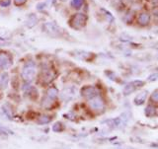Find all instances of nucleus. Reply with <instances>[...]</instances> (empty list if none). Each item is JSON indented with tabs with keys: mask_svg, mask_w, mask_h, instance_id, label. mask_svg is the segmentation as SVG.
Listing matches in <instances>:
<instances>
[{
	"mask_svg": "<svg viewBox=\"0 0 158 149\" xmlns=\"http://www.w3.org/2000/svg\"><path fill=\"white\" fill-rule=\"evenodd\" d=\"M157 69H158V68H157Z\"/></svg>",
	"mask_w": 158,
	"mask_h": 149,
	"instance_id": "nucleus-27",
	"label": "nucleus"
},
{
	"mask_svg": "<svg viewBox=\"0 0 158 149\" xmlns=\"http://www.w3.org/2000/svg\"><path fill=\"white\" fill-rule=\"evenodd\" d=\"M26 1H27V0H14V3H15V5L20 6V5H23Z\"/></svg>",
	"mask_w": 158,
	"mask_h": 149,
	"instance_id": "nucleus-23",
	"label": "nucleus"
},
{
	"mask_svg": "<svg viewBox=\"0 0 158 149\" xmlns=\"http://www.w3.org/2000/svg\"><path fill=\"white\" fill-rule=\"evenodd\" d=\"M63 129H64V126L61 122H56L54 125V128H52V130L55 131V132H60V131H62Z\"/></svg>",
	"mask_w": 158,
	"mask_h": 149,
	"instance_id": "nucleus-18",
	"label": "nucleus"
},
{
	"mask_svg": "<svg viewBox=\"0 0 158 149\" xmlns=\"http://www.w3.org/2000/svg\"><path fill=\"white\" fill-rule=\"evenodd\" d=\"M83 4H84V0H71V6L75 9L81 8Z\"/></svg>",
	"mask_w": 158,
	"mask_h": 149,
	"instance_id": "nucleus-17",
	"label": "nucleus"
},
{
	"mask_svg": "<svg viewBox=\"0 0 158 149\" xmlns=\"http://www.w3.org/2000/svg\"><path fill=\"white\" fill-rule=\"evenodd\" d=\"M10 4H11V0H0V5H1V7L6 8L8 6H10Z\"/></svg>",
	"mask_w": 158,
	"mask_h": 149,
	"instance_id": "nucleus-21",
	"label": "nucleus"
},
{
	"mask_svg": "<svg viewBox=\"0 0 158 149\" xmlns=\"http://www.w3.org/2000/svg\"><path fill=\"white\" fill-rule=\"evenodd\" d=\"M135 90H137V87H135L134 83L131 82V83H130V84L126 85V86H125L124 91H122V92H124V95L128 96V95L133 93V92H134Z\"/></svg>",
	"mask_w": 158,
	"mask_h": 149,
	"instance_id": "nucleus-14",
	"label": "nucleus"
},
{
	"mask_svg": "<svg viewBox=\"0 0 158 149\" xmlns=\"http://www.w3.org/2000/svg\"><path fill=\"white\" fill-rule=\"evenodd\" d=\"M8 82H9V76H8V73L3 72L0 74V89H5Z\"/></svg>",
	"mask_w": 158,
	"mask_h": 149,
	"instance_id": "nucleus-11",
	"label": "nucleus"
},
{
	"mask_svg": "<svg viewBox=\"0 0 158 149\" xmlns=\"http://www.w3.org/2000/svg\"><path fill=\"white\" fill-rule=\"evenodd\" d=\"M151 100L153 101V102H158V90L154 91L151 94Z\"/></svg>",
	"mask_w": 158,
	"mask_h": 149,
	"instance_id": "nucleus-22",
	"label": "nucleus"
},
{
	"mask_svg": "<svg viewBox=\"0 0 158 149\" xmlns=\"http://www.w3.org/2000/svg\"><path fill=\"white\" fill-rule=\"evenodd\" d=\"M150 1L153 3H158V0H150Z\"/></svg>",
	"mask_w": 158,
	"mask_h": 149,
	"instance_id": "nucleus-25",
	"label": "nucleus"
},
{
	"mask_svg": "<svg viewBox=\"0 0 158 149\" xmlns=\"http://www.w3.org/2000/svg\"><path fill=\"white\" fill-rule=\"evenodd\" d=\"M155 114H156V109L155 107H153L151 106V105H149V106H147L145 108V115L149 117H151L153 116H155Z\"/></svg>",
	"mask_w": 158,
	"mask_h": 149,
	"instance_id": "nucleus-15",
	"label": "nucleus"
},
{
	"mask_svg": "<svg viewBox=\"0 0 158 149\" xmlns=\"http://www.w3.org/2000/svg\"><path fill=\"white\" fill-rule=\"evenodd\" d=\"M38 17L35 15V14H30L29 17H28V19H27V22H26V25L28 26L29 28H33L34 26H36L37 23H38Z\"/></svg>",
	"mask_w": 158,
	"mask_h": 149,
	"instance_id": "nucleus-12",
	"label": "nucleus"
},
{
	"mask_svg": "<svg viewBox=\"0 0 158 149\" xmlns=\"http://www.w3.org/2000/svg\"><path fill=\"white\" fill-rule=\"evenodd\" d=\"M58 91L55 87H51V88L47 91V95L45 96V98L43 100V106L49 107L52 104V101H54L56 97H58Z\"/></svg>",
	"mask_w": 158,
	"mask_h": 149,
	"instance_id": "nucleus-3",
	"label": "nucleus"
},
{
	"mask_svg": "<svg viewBox=\"0 0 158 149\" xmlns=\"http://www.w3.org/2000/svg\"><path fill=\"white\" fill-rule=\"evenodd\" d=\"M158 80V73H153L151 75H149L147 78V81L148 82H153V81H156Z\"/></svg>",
	"mask_w": 158,
	"mask_h": 149,
	"instance_id": "nucleus-20",
	"label": "nucleus"
},
{
	"mask_svg": "<svg viewBox=\"0 0 158 149\" xmlns=\"http://www.w3.org/2000/svg\"><path fill=\"white\" fill-rule=\"evenodd\" d=\"M147 94H148L147 91L140 92L138 95L135 96V98H134V104L137 105V106H140V105H142L144 102H145V100L147 98Z\"/></svg>",
	"mask_w": 158,
	"mask_h": 149,
	"instance_id": "nucleus-9",
	"label": "nucleus"
},
{
	"mask_svg": "<svg viewBox=\"0 0 158 149\" xmlns=\"http://www.w3.org/2000/svg\"><path fill=\"white\" fill-rule=\"evenodd\" d=\"M120 149H134V148H120Z\"/></svg>",
	"mask_w": 158,
	"mask_h": 149,
	"instance_id": "nucleus-26",
	"label": "nucleus"
},
{
	"mask_svg": "<svg viewBox=\"0 0 158 149\" xmlns=\"http://www.w3.org/2000/svg\"><path fill=\"white\" fill-rule=\"evenodd\" d=\"M49 4H50V0L47 2H41V3H39L38 5H37V9L39 11H43V10H45V8L47 7H49ZM51 5V4H50Z\"/></svg>",
	"mask_w": 158,
	"mask_h": 149,
	"instance_id": "nucleus-19",
	"label": "nucleus"
},
{
	"mask_svg": "<svg viewBox=\"0 0 158 149\" xmlns=\"http://www.w3.org/2000/svg\"><path fill=\"white\" fill-rule=\"evenodd\" d=\"M41 78H42V80L43 82L49 83V82H51L52 79H54V73H52L50 69H45V70H43V74H42Z\"/></svg>",
	"mask_w": 158,
	"mask_h": 149,
	"instance_id": "nucleus-10",
	"label": "nucleus"
},
{
	"mask_svg": "<svg viewBox=\"0 0 158 149\" xmlns=\"http://www.w3.org/2000/svg\"><path fill=\"white\" fill-rule=\"evenodd\" d=\"M36 73H37L36 64H35V62H33V61H30V62L26 63L24 65L21 76L26 82H31L35 78V76H36Z\"/></svg>",
	"mask_w": 158,
	"mask_h": 149,
	"instance_id": "nucleus-1",
	"label": "nucleus"
},
{
	"mask_svg": "<svg viewBox=\"0 0 158 149\" xmlns=\"http://www.w3.org/2000/svg\"><path fill=\"white\" fill-rule=\"evenodd\" d=\"M149 20H150V16H149L147 13H141L138 17V23L141 26H145L149 23Z\"/></svg>",
	"mask_w": 158,
	"mask_h": 149,
	"instance_id": "nucleus-13",
	"label": "nucleus"
},
{
	"mask_svg": "<svg viewBox=\"0 0 158 149\" xmlns=\"http://www.w3.org/2000/svg\"><path fill=\"white\" fill-rule=\"evenodd\" d=\"M43 32L51 35V36H56L60 32V29L55 22H47L43 25Z\"/></svg>",
	"mask_w": 158,
	"mask_h": 149,
	"instance_id": "nucleus-4",
	"label": "nucleus"
},
{
	"mask_svg": "<svg viewBox=\"0 0 158 149\" xmlns=\"http://www.w3.org/2000/svg\"><path fill=\"white\" fill-rule=\"evenodd\" d=\"M153 14H154V16L158 17V7H155L154 9H153Z\"/></svg>",
	"mask_w": 158,
	"mask_h": 149,
	"instance_id": "nucleus-24",
	"label": "nucleus"
},
{
	"mask_svg": "<svg viewBox=\"0 0 158 149\" xmlns=\"http://www.w3.org/2000/svg\"><path fill=\"white\" fill-rule=\"evenodd\" d=\"M10 56L6 54H0V70H6L11 66Z\"/></svg>",
	"mask_w": 158,
	"mask_h": 149,
	"instance_id": "nucleus-7",
	"label": "nucleus"
},
{
	"mask_svg": "<svg viewBox=\"0 0 158 149\" xmlns=\"http://www.w3.org/2000/svg\"><path fill=\"white\" fill-rule=\"evenodd\" d=\"M81 94H82V96H84V97L88 98L90 100L93 97L98 96V90L93 86H85V87H83V88H82Z\"/></svg>",
	"mask_w": 158,
	"mask_h": 149,
	"instance_id": "nucleus-6",
	"label": "nucleus"
},
{
	"mask_svg": "<svg viewBox=\"0 0 158 149\" xmlns=\"http://www.w3.org/2000/svg\"><path fill=\"white\" fill-rule=\"evenodd\" d=\"M51 117H49V116H42L39 117L38 120V124L40 125H46V124H49V122L51 121Z\"/></svg>",
	"mask_w": 158,
	"mask_h": 149,
	"instance_id": "nucleus-16",
	"label": "nucleus"
},
{
	"mask_svg": "<svg viewBox=\"0 0 158 149\" xmlns=\"http://www.w3.org/2000/svg\"><path fill=\"white\" fill-rule=\"evenodd\" d=\"M74 95H75V89L73 87H67L61 93V99L63 101H68L70 99H72L74 97Z\"/></svg>",
	"mask_w": 158,
	"mask_h": 149,
	"instance_id": "nucleus-8",
	"label": "nucleus"
},
{
	"mask_svg": "<svg viewBox=\"0 0 158 149\" xmlns=\"http://www.w3.org/2000/svg\"><path fill=\"white\" fill-rule=\"evenodd\" d=\"M89 106L91 107V109L95 110V111H102L105 108V103L103 99L98 95L89 100Z\"/></svg>",
	"mask_w": 158,
	"mask_h": 149,
	"instance_id": "nucleus-5",
	"label": "nucleus"
},
{
	"mask_svg": "<svg viewBox=\"0 0 158 149\" xmlns=\"http://www.w3.org/2000/svg\"><path fill=\"white\" fill-rule=\"evenodd\" d=\"M87 17L86 15L82 14V13H77V14H74L69 20V24L71 26V28L75 30H80L86 25Z\"/></svg>",
	"mask_w": 158,
	"mask_h": 149,
	"instance_id": "nucleus-2",
	"label": "nucleus"
}]
</instances>
